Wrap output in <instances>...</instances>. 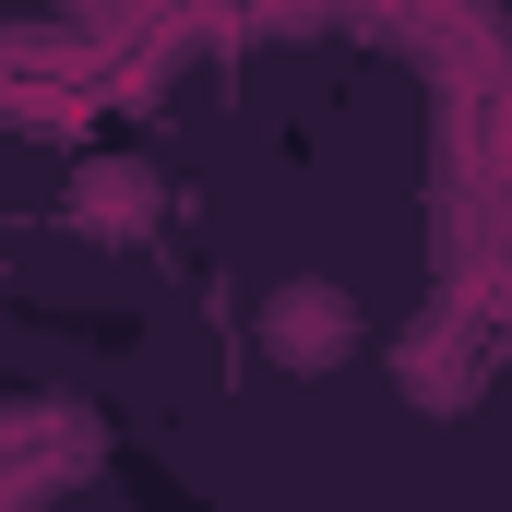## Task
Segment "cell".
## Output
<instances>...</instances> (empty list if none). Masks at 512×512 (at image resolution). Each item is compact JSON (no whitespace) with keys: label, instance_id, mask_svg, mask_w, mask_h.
I'll return each instance as SVG.
<instances>
[{"label":"cell","instance_id":"cell-1","mask_svg":"<svg viewBox=\"0 0 512 512\" xmlns=\"http://www.w3.org/2000/svg\"><path fill=\"white\" fill-rule=\"evenodd\" d=\"M262 358H274V370H346V358H358V298L322 286V274L274 286V298H262Z\"/></svg>","mask_w":512,"mask_h":512},{"label":"cell","instance_id":"cell-2","mask_svg":"<svg viewBox=\"0 0 512 512\" xmlns=\"http://www.w3.org/2000/svg\"><path fill=\"white\" fill-rule=\"evenodd\" d=\"M393 370H405V405H441V417H453V405L477 393V334H465V322H429V334H405Z\"/></svg>","mask_w":512,"mask_h":512},{"label":"cell","instance_id":"cell-3","mask_svg":"<svg viewBox=\"0 0 512 512\" xmlns=\"http://www.w3.org/2000/svg\"><path fill=\"white\" fill-rule=\"evenodd\" d=\"M72 227L84 239H143L155 227V167H84L72 179Z\"/></svg>","mask_w":512,"mask_h":512}]
</instances>
